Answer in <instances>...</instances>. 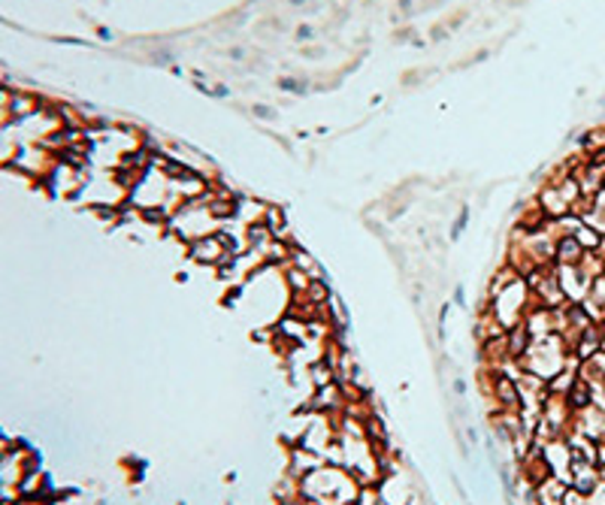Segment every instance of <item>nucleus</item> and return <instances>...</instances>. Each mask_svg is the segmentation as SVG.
Listing matches in <instances>:
<instances>
[{
  "instance_id": "obj_5",
  "label": "nucleus",
  "mask_w": 605,
  "mask_h": 505,
  "mask_svg": "<svg viewBox=\"0 0 605 505\" xmlns=\"http://www.w3.org/2000/svg\"><path fill=\"white\" fill-rule=\"evenodd\" d=\"M587 505H605V482L596 484L594 491L587 494Z\"/></svg>"
},
{
  "instance_id": "obj_4",
  "label": "nucleus",
  "mask_w": 605,
  "mask_h": 505,
  "mask_svg": "<svg viewBox=\"0 0 605 505\" xmlns=\"http://www.w3.org/2000/svg\"><path fill=\"white\" fill-rule=\"evenodd\" d=\"M584 257V249L575 236H560L557 249H554V264L557 266H578Z\"/></svg>"
},
{
  "instance_id": "obj_3",
  "label": "nucleus",
  "mask_w": 605,
  "mask_h": 505,
  "mask_svg": "<svg viewBox=\"0 0 605 505\" xmlns=\"http://www.w3.org/2000/svg\"><path fill=\"white\" fill-rule=\"evenodd\" d=\"M570 491V484L557 478V475H549L545 482L536 484L533 491V503L536 505H563V496Z\"/></svg>"
},
{
  "instance_id": "obj_2",
  "label": "nucleus",
  "mask_w": 605,
  "mask_h": 505,
  "mask_svg": "<svg viewBox=\"0 0 605 505\" xmlns=\"http://www.w3.org/2000/svg\"><path fill=\"white\" fill-rule=\"evenodd\" d=\"M185 249L191 254V261H197V264L204 266H212V270H221L233 254L240 252V245L230 240L225 230H218L212 236H204V240L191 242V245H185Z\"/></svg>"
},
{
  "instance_id": "obj_1",
  "label": "nucleus",
  "mask_w": 605,
  "mask_h": 505,
  "mask_svg": "<svg viewBox=\"0 0 605 505\" xmlns=\"http://www.w3.org/2000/svg\"><path fill=\"white\" fill-rule=\"evenodd\" d=\"M530 306H533V294H530L526 278H514L512 285H505L503 291L491 294V303H488V309L497 315V322L503 324V330H512L514 324L524 322Z\"/></svg>"
}]
</instances>
